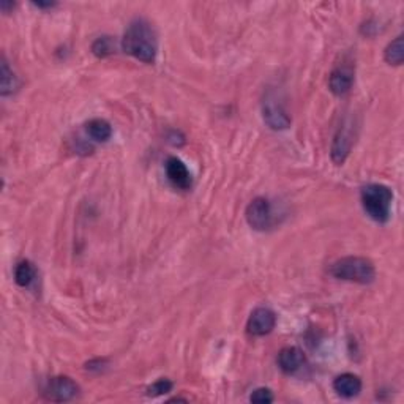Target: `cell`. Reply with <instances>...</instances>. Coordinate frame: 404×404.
<instances>
[{
	"label": "cell",
	"mask_w": 404,
	"mask_h": 404,
	"mask_svg": "<svg viewBox=\"0 0 404 404\" xmlns=\"http://www.w3.org/2000/svg\"><path fill=\"white\" fill-rule=\"evenodd\" d=\"M122 49L144 64H153L158 52V37L153 26L144 18H136L126 27Z\"/></svg>",
	"instance_id": "cell-1"
},
{
	"label": "cell",
	"mask_w": 404,
	"mask_h": 404,
	"mask_svg": "<svg viewBox=\"0 0 404 404\" xmlns=\"http://www.w3.org/2000/svg\"><path fill=\"white\" fill-rule=\"evenodd\" d=\"M363 210L376 223L384 224L390 220L394 193L389 186L381 184L365 185L360 191Z\"/></svg>",
	"instance_id": "cell-2"
},
{
	"label": "cell",
	"mask_w": 404,
	"mask_h": 404,
	"mask_svg": "<svg viewBox=\"0 0 404 404\" xmlns=\"http://www.w3.org/2000/svg\"><path fill=\"white\" fill-rule=\"evenodd\" d=\"M329 273L343 281H351L357 285H369L376 278L374 264L362 256L341 258L330 265Z\"/></svg>",
	"instance_id": "cell-3"
},
{
	"label": "cell",
	"mask_w": 404,
	"mask_h": 404,
	"mask_svg": "<svg viewBox=\"0 0 404 404\" xmlns=\"http://www.w3.org/2000/svg\"><path fill=\"white\" fill-rule=\"evenodd\" d=\"M247 223L256 231H265L272 228L273 224V212L272 204L265 198H256L248 204L245 210Z\"/></svg>",
	"instance_id": "cell-4"
},
{
	"label": "cell",
	"mask_w": 404,
	"mask_h": 404,
	"mask_svg": "<svg viewBox=\"0 0 404 404\" xmlns=\"http://www.w3.org/2000/svg\"><path fill=\"white\" fill-rule=\"evenodd\" d=\"M77 394H79V385L68 376H57V378L49 379L43 392V395L48 400L55 403L71 401L77 396Z\"/></svg>",
	"instance_id": "cell-5"
},
{
	"label": "cell",
	"mask_w": 404,
	"mask_h": 404,
	"mask_svg": "<svg viewBox=\"0 0 404 404\" xmlns=\"http://www.w3.org/2000/svg\"><path fill=\"white\" fill-rule=\"evenodd\" d=\"M276 314L270 308L259 307L250 314L247 323V331L253 336H265L275 329Z\"/></svg>",
	"instance_id": "cell-6"
},
{
	"label": "cell",
	"mask_w": 404,
	"mask_h": 404,
	"mask_svg": "<svg viewBox=\"0 0 404 404\" xmlns=\"http://www.w3.org/2000/svg\"><path fill=\"white\" fill-rule=\"evenodd\" d=\"M262 115L264 122L269 125V128L275 131L287 130L291 126V115L286 113V109L276 102V99L267 98L264 102L262 106Z\"/></svg>",
	"instance_id": "cell-7"
},
{
	"label": "cell",
	"mask_w": 404,
	"mask_h": 404,
	"mask_svg": "<svg viewBox=\"0 0 404 404\" xmlns=\"http://www.w3.org/2000/svg\"><path fill=\"white\" fill-rule=\"evenodd\" d=\"M166 175H168V180L173 184V186L179 188L182 191H188L193 185L191 173L188 171L186 164L179 160L177 157H169L164 163Z\"/></svg>",
	"instance_id": "cell-8"
},
{
	"label": "cell",
	"mask_w": 404,
	"mask_h": 404,
	"mask_svg": "<svg viewBox=\"0 0 404 404\" xmlns=\"http://www.w3.org/2000/svg\"><path fill=\"white\" fill-rule=\"evenodd\" d=\"M354 144V136L351 126H341L334 137V144H331V160L335 164H343L346 162V158L349 157L351 148Z\"/></svg>",
	"instance_id": "cell-9"
},
{
	"label": "cell",
	"mask_w": 404,
	"mask_h": 404,
	"mask_svg": "<svg viewBox=\"0 0 404 404\" xmlns=\"http://www.w3.org/2000/svg\"><path fill=\"white\" fill-rule=\"evenodd\" d=\"M276 363H278V367L283 373L294 374L303 367V363H305V354L294 346L285 347V349L280 351Z\"/></svg>",
	"instance_id": "cell-10"
},
{
	"label": "cell",
	"mask_w": 404,
	"mask_h": 404,
	"mask_svg": "<svg viewBox=\"0 0 404 404\" xmlns=\"http://www.w3.org/2000/svg\"><path fill=\"white\" fill-rule=\"evenodd\" d=\"M354 84V73L349 66H338L330 73L329 77V87L331 93L343 97L351 92Z\"/></svg>",
	"instance_id": "cell-11"
},
{
	"label": "cell",
	"mask_w": 404,
	"mask_h": 404,
	"mask_svg": "<svg viewBox=\"0 0 404 404\" xmlns=\"http://www.w3.org/2000/svg\"><path fill=\"white\" fill-rule=\"evenodd\" d=\"M334 390L343 398H354L362 392V381L352 373L340 374L334 381Z\"/></svg>",
	"instance_id": "cell-12"
},
{
	"label": "cell",
	"mask_w": 404,
	"mask_h": 404,
	"mask_svg": "<svg viewBox=\"0 0 404 404\" xmlns=\"http://www.w3.org/2000/svg\"><path fill=\"white\" fill-rule=\"evenodd\" d=\"M87 135L97 142H106L113 136V126L104 119H92L86 124Z\"/></svg>",
	"instance_id": "cell-13"
},
{
	"label": "cell",
	"mask_w": 404,
	"mask_h": 404,
	"mask_svg": "<svg viewBox=\"0 0 404 404\" xmlns=\"http://www.w3.org/2000/svg\"><path fill=\"white\" fill-rule=\"evenodd\" d=\"M19 87V81H18V76L13 73V70L10 68V65L7 62V59H2V76H0V93H2V97H7L11 95V93H15L18 90Z\"/></svg>",
	"instance_id": "cell-14"
},
{
	"label": "cell",
	"mask_w": 404,
	"mask_h": 404,
	"mask_svg": "<svg viewBox=\"0 0 404 404\" xmlns=\"http://www.w3.org/2000/svg\"><path fill=\"white\" fill-rule=\"evenodd\" d=\"M37 270L30 261H21L15 269V281L21 287H29L35 280Z\"/></svg>",
	"instance_id": "cell-15"
},
{
	"label": "cell",
	"mask_w": 404,
	"mask_h": 404,
	"mask_svg": "<svg viewBox=\"0 0 404 404\" xmlns=\"http://www.w3.org/2000/svg\"><path fill=\"white\" fill-rule=\"evenodd\" d=\"M384 59L389 65H401L404 59V44H403V37H396L394 41H392L389 46L385 48Z\"/></svg>",
	"instance_id": "cell-16"
},
{
	"label": "cell",
	"mask_w": 404,
	"mask_h": 404,
	"mask_svg": "<svg viewBox=\"0 0 404 404\" xmlns=\"http://www.w3.org/2000/svg\"><path fill=\"white\" fill-rule=\"evenodd\" d=\"M92 52L99 59L113 55L115 52V41L110 37H99L92 44Z\"/></svg>",
	"instance_id": "cell-17"
},
{
	"label": "cell",
	"mask_w": 404,
	"mask_h": 404,
	"mask_svg": "<svg viewBox=\"0 0 404 404\" xmlns=\"http://www.w3.org/2000/svg\"><path fill=\"white\" fill-rule=\"evenodd\" d=\"M173 390V383L169 379H158L157 383H153L151 387L147 389V395L148 396H160V395H166Z\"/></svg>",
	"instance_id": "cell-18"
},
{
	"label": "cell",
	"mask_w": 404,
	"mask_h": 404,
	"mask_svg": "<svg viewBox=\"0 0 404 404\" xmlns=\"http://www.w3.org/2000/svg\"><path fill=\"white\" fill-rule=\"evenodd\" d=\"M250 401L251 403H258V404H269L273 401V395L272 392L269 389H265V387H261V389H256L251 394L250 396Z\"/></svg>",
	"instance_id": "cell-19"
},
{
	"label": "cell",
	"mask_w": 404,
	"mask_h": 404,
	"mask_svg": "<svg viewBox=\"0 0 404 404\" xmlns=\"http://www.w3.org/2000/svg\"><path fill=\"white\" fill-rule=\"evenodd\" d=\"M33 5L38 8H52L55 7V2H35Z\"/></svg>",
	"instance_id": "cell-20"
}]
</instances>
